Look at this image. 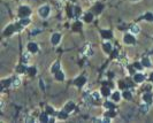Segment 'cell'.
I'll list each match as a JSON object with an SVG mask.
<instances>
[{"mask_svg": "<svg viewBox=\"0 0 153 123\" xmlns=\"http://www.w3.org/2000/svg\"><path fill=\"white\" fill-rule=\"evenodd\" d=\"M51 14V7L49 5H43L38 8V15L43 19H47Z\"/></svg>", "mask_w": 153, "mask_h": 123, "instance_id": "6da1fadb", "label": "cell"}, {"mask_svg": "<svg viewBox=\"0 0 153 123\" xmlns=\"http://www.w3.org/2000/svg\"><path fill=\"white\" fill-rule=\"evenodd\" d=\"M31 14V8L28 6H21L17 10V15H19L20 19H23V17H29Z\"/></svg>", "mask_w": 153, "mask_h": 123, "instance_id": "7a4b0ae2", "label": "cell"}, {"mask_svg": "<svg viewBox=\"0 0 153 123\" xmlns=\"http://www.w3.org/2000/svg\"><path fill=\"white\" fill-rule=\"evenodd\" d=\"M123 42L127 45H134L135 43H136V39H135L132 33H127V35H124V37H123Z\"/></svg>", "mask_w": 153, "mask_h": 123, "instance_id": "3957f363", "label": "cell"}, {"mask_svg": "<svg viewBox=\"0 0 153 123\" xmlns=\"http://www.w3.org/2000/svg\"><path fill=\"white\" fill-rule=\"evenodd\" d=\"M61 40V35L59 32H54L53 35H52L51 37V44L53 45V46H56V45L60 43Z\"/></svg>", "mask_w": 153, "mask_h": 123, "instance_id": "277c9868", "label": "cell"}, {"mask_svg": "<svg viewBox=\"0 0 153 123\" xmlns=\"http://www.w3.org/2000/svg\"><path fill=\"white\" fill-rule=\"evenodd\" d=\"M15 31H16V27L14 26V24H9V26L6 27V29L4 30V36H10L12 33H14Z\"/></svg>", "mask_w": 153, "mask_h": 123, "instance_id": "5b68a950", "label": "cell"}, {"mask_svg": "<svg viewBox=\"0 0 153 123\" xmlns=\"http://www.w3.org/2000/svg\"><path fill=\"white\" fill-rule=\"evenodd\" d=\"M85 83H86L85 76H79V77H77V78L74 81V84L77 86V88H82Z\"/></svg>", "mask_w": 153, "mask_h": 123, "instance_id": "8992f818", "label": "cell"}, {"mask_svg": "<svg viewBox=\"0 0 153 123\" xmlns=\"http://www.w3.org/2000/svg\"><path fill=\"white\" fill-rule=\"evenodd\" d=\"M134 81L136 83H143L145 81V76L142 72H136V74H134Z\"/></svg>", "mask_w": 153, "mask_h": 123, "instance_id": "52a82bcc", "label": "cell"}, {"mask_svg": "<svg viewBox=\"0 0 153 123\" xmlns=\"http://www.w3.org/2000/svg\"><path fill=\"white\" fill-rule=\"evenodd\" d=\"M74 108H75V102L69 101V102H67V104L65 105V107H63V110H65L66 113H68V114H69L70 112H73V110H74Z\"/></svg>", "mask_w": 153, "mask_h": 123, "instance_id": "ba28073f", "label": "cell"}, {"mask_svg": "<svg viewBox=\"0 0 153 123\" xmlns=\"http://www.w3.org/2000/svg\"><path fill=\"white\" fill-rule=\"evenodd\" d=\"M28 51L30 52V53H37L38 52V45L36 44V43H28Z\"/></svg>", "mask_w": 153, "mask_h": 123, "instance_id": "9c48e42d", "label": "cell"}, {"mask_svg": "<svg viewBox=\"0 0 153 123\" xmlns=\"http://www.w3.org/2000/svg\"><path fill=\"white\" fill-rule=\"evenodd\" d=\"M102 48H104L105 53H108V54H111L112 51H113V46H112V44L109 42L104 43V44H102Z\"/></svg>", "mask_w": 153, "mask_h": 123, "instance_id": "30bf717a", "label": "cell"}, {"mask_svg": "<svg viewBox=\"0 0 153 123\" xmlns=\"http://www.w3.org/2000/svg\"><path fill=\"white\" fill-rule=\"evenodd\" d=\"M142 98H143V101L146 102V104H148V105H151L153 102V97H152L151 93H144Z\"/></svg>", "mask_w": 153, "mask_h": 123, "instance_id": "8fae6325", "label": "cell"}, {"mask_svg": "<svg viewBox=\"0 0 153 123\" xmlns=\"http://www.w3.org/2000/svg\"><path fill=\"white\" fill-rule=\"evenodd\" d=\"M100 35H101V37H104L105 39H111L112 38L111 30H105V29H102V30H100Z\"/></svg>", "mask_w": 153, "mask_h": 123, "instance_id": "7c38bea8", "label": "cell"}, {"mask_svg": "<svg viewBox=\"0 0 153 123\" xmlns=\"http://www.w3.org/2000/svg\"><path fill=\"white\" fill-rule=\"evenodd\" d=\"M111 97H112V100H113V101L117 102V101H120V99L122 98V94H121L120 92H117V91H115V92H113L111 94Z\"/></svg>", "mask_w": 153, "mask_h": 123, "instance_id": "4fadbf2b", "label": "cell"}, {"mask_svg": "<svg viewBox=\"0 0 153 123\" xmlns=\"http://www.w3.org/2000/svg\"><path fill=\"white\" fill-rule=\"evenodd\" d=\"M54 78H55L56 81H59V82H62V81H65V74H63L61 70H59L58 72L54 74Z\"/></svg>", "mask_w": 153, "mask_h": 123, "instance_id": "5bb4252c", "label": "cell"}, {"mask_svg": "<svg viewBox=\"0 0 153 123\" xmlns=\"http://www.w3.org/2000/svg\"><path fill=\"white\" fill-rule=\"evenodd\" d=\"M59 70H60V63H59L58 61H55V62L52 65V67H51V72L54 75L55 72H58Z\"/></svg>", "mask_w": 153, "mask_h": 123, "instance_id": "9a60e30c", "label": "cell"}, {"mask_svg": "<svg viewBox=\"0 0 153 123\" xmlns=\"http://www.w3.org/2000/svg\"><path fill=\"white\" fill-rule=\"evenodd\" d=\"M50 114L47 113V112H45V113H42L39 116V121L40 122H50V117H49Z\"/></svg>", "mask_w": 153, "mask_h": 123, "instance_id": "2e32d148", "label": "cell"}, {"mask_svg": "<svg viewBox=\"0 0 153 123\" xmlns=\"http://www.w3.org/2000/svg\"><path fill=\"white\" fill-rule=\"evenodd\" d=\"M130 32L132 33V35H137V33L140 32V28H139V26H137V24H134V26L130 27Z\"/></svg>", "mask_w": 153, "mask_h": 123, "instance_id": "e0dca14e", "label": "cell"}, {"mask_svg": "<svg viewBox=\"0 0 153 123\" xmlns=\"http://www.w3.org/2000/svg\"><path fill=\"white\" fill-rule=\"evenodd\" d=\"M27 74H28L29 76H31V77L35 76V75L37 74V68L33 67V66L32 67H28V69H27Z\"/></svg>", "mask_w": 153, "mask_h": 123, "instance_id": "ac0fdd59", "label": "cell"}, {"mask_svg": "<svg viewBox=\"0 0 153 123\" xmlns=\"http://www.w3.org/2000/svg\"><path fill=\"white\" fill-rule=\"evenodd\" d=\"M142 65H143V67H145V68H150L151 66H152V62H151L150 58H143Z\"/></svg>", "mask_w": 153, "mask_h": 123, "instance_id": "d6986e66", "label": "cell"}, {"mask_svg": "<svg viewBox=\"0 0 153 123\" xmlns=\"http://www.w3.org/2000/svg\"><path fill=\"white\" fill-rule=\"evenodd\" d=\"M100 93H101V95H104V97H108V95H111V90H109L107 86H102L101 90H100Z\"/></svg>", "mask_w": 153, "mask_h": 123, "instance_id": "ffe728a7", "label": "cell"}, {"mask_svg": "<svg viewBox=\"0 0 153 123\" xmlns=\"http://www.w3.org/2000/svg\"><path fill=\"white\" fill-rule=\"evenodd\" d=\"M93 14L92 13H86L85 15H84V21L86 22V23H91V22L93 21Z\"/></svg>", "mask_w": 153, "mask_h": 123, "instance_id": "44dd1931", "label": "cell"}, {"mask_svg": "<svg viewBox=\"0 0 153 123\" xmlns=\"http://www.w3.org/2000/svg\"><path fill=\"white\" fill-rule=\"evenodd\" d=\"M27 69H28V67H26L24 65H20L16 67V72H19V74H24V72H27Z\"/></svg>", "mask_w": 153, "mask_h": 123, "instance_id": "7402d4cb", "label": "cell"}, {"mask_svg": "<svg viewBox=\"0 0 153 123\" xmlns=\"http://www.w3.org/2000/svg\"><path fill=\"white\" fill-rule=\"evenodd\" d=\"M148 106H150V105L146 104V102H145L144 105H142V106L139 107V110H140V113H143V114H146V113H147L148 109H150V107H148Z\"/></svg>", "mask_w": 153, "mask_h": 123, "instance_id": "603a6c76", "label": "cell"}, {"mask_svg": "<svg viewBox=\"0 0 153 123\" xmlns=\"http://www.w3.org/2000/svg\"><path fill=\"white\" fill-rule=\"evenodd\" d=\"M19 23L21 24L22 27H26V26H28V24H30V19H29V17H23V19H21L19 21Z\"/></svg>", "mask_w": 153, "mask_h": 123, "instance_id": "cb8c5ba5", "label": "cell"}, {"mask_svg": "<svg viewBox=\"0 0 153 123\" xmlns=\"http://www.w3.org/2000/svg\"><path fill=\"white\" fill-rule=\"evenodd\" d=\"M12 85L14 86V88H17V86H20V85H21V78H20L19 76L14 77V78H13V83H12Z\"/></svg>", "mask_w": 153, "mask_h": 123, "instance_id": "d4e9b609", "label": "cell"}, {"mask_svg": "<svg viewBox=\"0 0 153 123\" xmlns=\"http://www.w3.org/2000/svg\"><path fill=\"white\" fill-rule=\"evenodd\" d=\"M122 97L124 98V99L129 100V99H131V98H132V94H131V92H130V91H127V90H125L124 92L122 93Z\"/></svg>", "mask_w": 153, "mask_h": 123, "instance_id": "484cf974", "label": "cell"}, {"mask_svg": "<svg viewBox=\"0 0 153 123\" xmlns=\"http://www.w3.org/2000/svg\"><path fill=\"white\" fill-rule=\"evenodd\" d=\"M12 83H13V79H9V78L3 79V81H1V84H3V86H10V85H12Z\"/></svg>", "mask_w": 153, "mask_h": 123, "instance_id": "4316f807", "label": "cell"}, {"mask_svg": "<svg viewBox=\"0 0 153 123\" xmlns=\"http://www.w3.org/2000/svg\"><path fill=\"white\" fill-rule=\"evenodd\" d=\"M105 115L112 118V117H115V116H116V113H115V110H114V109H108V110H107V113L105 114Z\"/></svg>", "mask_w": 153, "mask_h": 123, "instance_id": "83f0119b", "label": "cell"}, {"mask_svg": "<svg viewBox=\"0 0 153 123\" xmlns=\"http://www.w3.org/2000/svg\"><path fill=\"white\" fill-rule=\"evenodd\" d=\"M58 116H59V118H61V120H66V118L68 117V113H66V112L62 109V110L58 114Z\"/></svg>", "mask_w": 153, "mask_h": 123, "instance_id": "f1b7e54d", "label": "cell"}, {"mask_svg": "<svg viewBox=\"0 0 153 123\" xmlns=\"http://www.w3.org/2000/svg\"><path fill=\"white\" fill-rule=\"evenodd\" d=\"M104 106L106 107L107 109H114V107H115V105H114L112 101H106V102H105V104H104Z\"/></svg>", "mask_w": 153, "mask_h": 123, "instance_id": "f546056e", "label": "cell"}, {"mask_svg": "<svg viewBox=\"0 0 153 123\" xmlns=\"http://www.w3.org/2000/svg\"><path fill=\"white\" fill-rule=\"evenodd\" d=\"M91 95H92V98H93L95 101H98V100H100V98H101V94H100L99 92H93Z\"/></svg>", "mask_w": 153, "mask_h": 123, "instance_id": "4dcf8cb0", "label": "cell"}, {"mask_svg": "<svg viewBox=\"0 0 153 123\" xmlns=\"http://www.w3.org/2000/svg\"><path fill=\"white\" fill-rule=\"evenodd\" d=\"M81 27H82L81 22H76V23H74V26H73V29H74L75 31H78V30H81Z\"/></svg>", "mask_w": 153, "mask_h": 123, "instance_id": "1f68e13d", "label": "cell"}, {"mask_svg": "<svg viewBox=\"0 0 153 123\" xmlns=\"http://www.w3.org/2000/svg\"><path fill=\"white\" fill-rule=\"evenodd\" d=\"M46 112L50 114V115H55V112H54V109L52 108L51 106H46Z\"/></svg>", "mask_w": 153, "mask_h": 123, "instance_id": "d6a6232c", "label": "cell"}, {"mask_svg": "<svg viewBox=\"0 0 153 123\" xmlns=\"http://www.w3.org/2000/svg\"><path fill=\"white\" fill-rule=\"evenodd\" d=\"M30 60V53H26L23 55V59H22V61L23 62H28V61Z\"/></svg>", "mask_w": 153, "mask_h": 123, "instance_id": "836d02e7", "label": "cell"}, {"mask_svg": "<svg viewBox=\"0 0 153 123\" xmlns=\"http://www.w3.org/2000/svg\"><path fill=\"white\" fill-rule=\"evenodd\" d=\"M145 19L147 20V21H153V15L151 14V13H146Z\"/></svg>", "mask_w": 153, "mask_h": 123, "instance_id": "e575fe53", "label": "cell"}, {"mask_svg": "<svg viewBox=\"0 0 153 123\" xmlns=\"http://www.w3.org/2000/svg\"><path fill=\"white\" fill-rule=\"evenodd\" d=\"M74 14L75 15H79V14H81V8L77 7V6H75V7H74Z\"/></svg>", "mask_w": 153, "mask_h": 123, "instance_id": "d590c367", "label": "cell"}, {"mask_svg": "<svg viewBox=\"0 0 153 123\" xmlns=\"http://www.w3.org/2000/svg\"><path fill=\"white\" fill-rule=\"evenodd\" d=\"M134 68H136V69H142V68H143V65H142V62L135 63V65H134Z\"/></svg>", "mask_w": 153, "mask_h": 123, "instance_id": "8d00e7d4", "label": "cell"}, {"mask_svg": "<svg viewBox=\"0 0 153 123\" xmlns=\"http://www.w3.org/2000/svg\"><path fill=\"white\" fill-rule=\"evenodd\" d=\"M101 9H102V5H100V4L95 8V10H96L97 13H100V12H101Z\"/></svg>", "mask_w": 153, "mask_h": 123, "instance_id": "74e56055", "label": "cell"}, {"mask_svg": "<svg viewBox=\"0 0 153 123\" xmlns=\"http://www.w3.org/2000/svg\"><path fill=\"white\" fill-rule=\"evenodd\" d=\"M120 86H121L122 89H124V88H125V85H124V83H123V82H121V83H120Z\"/></svg>", "mask_w": 153, "mask_h": 123, "instance_id": "f35d334b", "label": "cell"}, {"mask_svg": "<svg viewBox=\"0 0 153 123\" xmlns=\"http://www.w3.org/2000/svg\"><path fill=\"white\" fill-rule=\"evenodd\" d=\"M150 79H151V81H153V72H152V74H151V76H150Z\"/></svg>", "mask_w": 153, "mask_h": 123, "instance_id": "ab89813d", "label": "cell"}, {"mask_svg": "<svg viewBox=\"0 0 153 123\" xmlns=\"http://www.w3.org/2000/svg\"><path fill=\"white\" fill-rule=\"evenodd\" d=\"M89 1H90V3H96L97 0H89Z\"/></svg>", "mask_w": 153, "mask_h": 123, "instance_id": "60d3db41", "label": "cell"}, {"mask_svg": "<svg viewBox=\"0 0 153 123\" xmlns=\"http://www.w3.org/2000/svg\"><path fill=\"white\" fill-rule=\"evenodd\" d=\"M131 1H134V3H138L139 0H131Z\"/></svg>", "mask_w": 153, "mask_h": 123, "instance_id": "b9f144b4", "label": "cell"}]
</instances>
